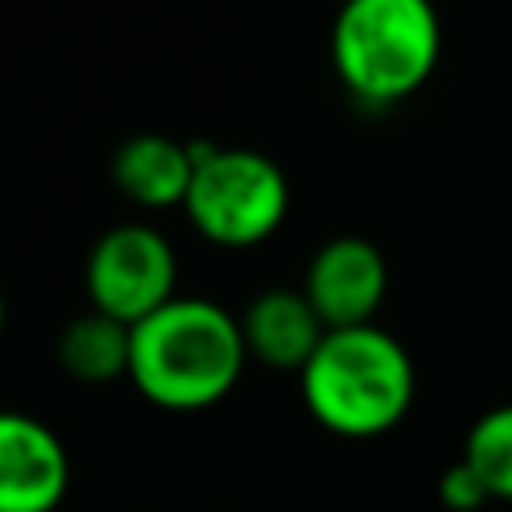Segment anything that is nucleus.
<instances>
[{"instance_id": "nucleus-13", "label": "nucleus", "mask_w": 512, "mask_h": 512, "mask_svg": "<svg viewBox=\"0 0 512 512\" xmlns=\"http://www.w3.org/2000/svg\"><path fill=\"white\" fill-rule=\"evenodd\" d=\"M4 320H8V308H4V296H0V332H4Z\"/></svg>"}, {"instance_id": "nucleus-12", "label": "nucleus", "mask_w": 512, "mask_h": 512, "mask_svg": "<svg viewBox=\"0 0 512 512\" xmlns=\"http://www.w3.org/2000/svg\"><path fill=\"white\" fill-rule=\"evenodd\" d=\"M436 492H440V504H444L448 512H480V508L492 500L488 484H484V480H480L464 460H456L452 468H444V472H440Z\"/></svg>"}, {"instance_id": "nucleus-14", "label": "nucleus", "mask_w": 512, "mask_h": 512, "mask_svg": "<svg viewBox=\"0 0 512 512\" xmlns=\"http://www.w3.org/2000/svg\"><path fill=\"white\" fill-rule=\"evenodd\" d=\"M340 4H344V0H340Z\"/></svg>"}, {"instance_id": "nucleus-1", "label": "nucleus", "mask_w": 512, "mask_h": 512, "mask_svg": "<svg viewBox=\"0 0 512 512\" xmlns=\"http://www.w3.org/2000/svg\"><path fill=\"white\" fill-rule=\"evenodd\" d=\"M240 316L204 296H176L132 324V388L164 412H204L244 376Z\"/></svg>"}, {"instance_id": "nucleus-5", "label": "nucleus", "mask_w": 512, "mask_h": 512, "mask_svg": "<svg viewBox=\"0 0 512 512\" xmlns=\"http://www.w3.org/2000/svg\"><path fill=\"white\" fill-rule=\"evenodd\" d=\"M176 252L164 232L148 224H116L108 228L84 264V288L96 312L140 324L168 300H176Z\"/></svg>"}, {"instance_id": "nucleus-9", "label": "nucleus", "mask_w": 512, "mask_h": 512, "mask_svg": "<svg viewBox=\"0 0 512 512\" xmlns=\"http://www.w3.org/2000/svg\"><path fill=\"white\" fill-rule=\"evenodd\" d=\"M192 144H180L164 132H140L128 136L116 152H112V184L124 200L140 204V208H180L192 184Z\"/></svg>"}, {"instance_id": "nucleus-7", "label": "nucleus", "mask_w": 512, "mask_h": 512, "mask_svg": "<svg viewBox=\"0 0 512 512\" xmlns=\"http://www.w3.org/2000/svg\"><path fill=\"white\" fill-rule=\"evenodd\" d=\"M72 464L52 424L0 408V512H56Z\"/></svg>"}, {"instance_id": "nucleus-6", "label": "nucleus", "mask_w": 512, "mask_h": 512, "mask_svg": "<svg viewBox=\"0 0 512 512\" xmlns=\"http://www.w3.org/2000/svg\"><path fill=\"white\" fill-rule=\"evenodd\" d=\"M300 292L308 296V304L316 308V316L328 332L360 328V324H372V316L384 304L388 264L372 240L336 236L312 252Z\"/></svg>"}, {"instance_id": "nucleus-11", "label": "nucleus", "mask_w": 512, "mask_h": 512, "mask_svg": "<svg viewBox=\"0 0 512 512\" xmlns=\"http://www.w3.org/2000/svg\"><path fill=\"white\" fill-rule=\"evenodd\" d=\"M492 492V500L512 504V404H496L464 436V456H460Z\"/></svg>"}, {"instance_id": "nucleus-10", "label": "nucleus", "mask_w": 512, "mask_h": 512, "mask_svg": "<svg viewBox=\"0 0 512 512\" xmlns=\"http://www.w3.org/2000/svg\"><path fill=\"white\" fill-rule=\"evenodd\" d=\"M56 360L80 384H112L128 376L132 328L96 308L84 316H72L56 340Z\"/></svg>"}, {"instance_id": "nucleus-8", "label": "nucleus", "mask_w": 512, "mask_h": 512, "mask_svg": "<svg viewBox=\"0 0 512 512\" xmlns=\"http://www.w3.org/2000/svg\"><path fill=\"white\" fill-rule=\"evenodd\" d=\"M324 324L300 288H264L248 300L240 316V336L248 360L276 372H300L324 340Z\"/></svg>"}, {"instance_id": "nucleus-2", "label": "nucleus", "mask_w": 512, "mask_h": 512, "mask_svg": "<svg viewBox=\"0 0 512 512\" xmlns=\"http://www.w3.org/2000/svg\"><path fill=\"white\" fill-rule=\"evenodd\" d=\"M308 416L340 440H376L392 432L416 400V368L408 348L380 324L324 332L300 368Z\"/></svg>"}, {"instance_id": "nucleus-3", "label": "nucleus", "mask_w": 512, "mask_h": 512, "mask_svg": "<svg viewBox=\"0 0 512 512\" xmlns=\"http://www.w3.org/2000/svg\"><path fill=\"white\" fill-rule=\"evenodd\" d=\"M440 60L432 0H344L332 20V68L368 108L408 100Z\"/></svg>"}, {"instance_id": "nucleus-4", "label": "nucleus", "mask_w": 512, "mask_h": 512, "mask_svg": "<svg viewBox=\"0 0 512 512\" xmlns=\"http://www.w3.org/2000/svg\"><path fill=\"white\" fill-rule=\"evenodd\" d=\"M196 168L184 196L188 224L220 248L264 244L288 216V180L280 164L256 148L192 144Z\"/></svg>"}]
</instances>
